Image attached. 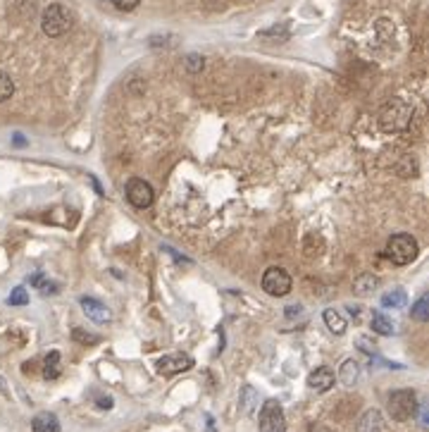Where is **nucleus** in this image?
Masks as SVG:
<instances>
[{
	"instance_id": "f257e3e1",
	"label": "nucleus",
	"mask_w": 429,
	"mask_h": 432,
	"mask_svg": "<svg viewBox=\"0 0 429 432\" xmlns=\"http://www.w3.org/2000/svg\"><path fill=\"white\" fill-rule=\"evenodd\" d=\"M72 27H74V14L60 3L48 5V8L43 10V14H41V29H43V34L50 39L65 36Z\"/></svg>"
},
{
	"instance_id": "aec40b11",
	"label": "nucleus",
	"mask_w": 429,
	"mask_h": 432,
	"mask_svg": "<svg viewBox=\"0 0 429 432\" xmlns=\"http://www.w3.org/2000/svg\"><path fill=\"white\" fill-rule=\"evenodd\" d=\"M410 315L415 320H420V323H427L429 320V299L427 296H420L415 303H412V308H410Z\"/></svg>"
},
{
	"instance_id": "6ab92c4d",
	"label": "nucleus",
	"mask_w": 429,
	"mask_h": 432,
	"mask_svg": "<svg viewBox=\"0 0 429 432\" xmlns=\"http://www.w3.org/2000/svg\"><path fill=\"white\" fill-rule=\"evenodd\" d=\"M32 284L36 289H38L43 296H53V294H58L60 292V284H55V282H50V279H45L43 272H36V275L32 277Z\"/></svg>"
},
{
	"instance_id": "9b49d317",
	"label": "nucleus",
	"mask_w": 429,
	"mask_h": 432,
	"mask_svg": "<svg viewBox=\"0 0 429 432\" xmlns=\"http://www.w3.org/2000/svg\"><path fill=\"white\" fill-rule=\"evenodd\" d=\"M355 432H384V418L377 409H370L360 415L355 425Z\"/></svg>"
},
{
	"instance_id": "9d476101",
	"label": "nucleus",
	"mask_w": 429,
	"mask_h": 432,
	"mask_svg": "<svg viewBox=\"0 0 429 432\" xmlns=\"http://www.w3.org/2000/svg\"><path fill=\"white\" fill-rule=\"evenodd\" d=\"M308 387L315 389V392H320V394L329 392V389L334 387V370L327 368V365L315 368L313 373L308 375Z\"/></svg>"
},
{
	"instance_id": "c85d7f7f",
	"label": "nucleus",
	"mask_w": 429,
	"mask_h": 432,
	"mask_svg": "<svg viewBox=\"0 0 429 432\" xmlns=\"http://www.w3.org/2000/svg\"><path fill=\"white\" fill-rule=\"evenodd\" d=\"M8 392V382H5V378L0 375V394H5Z\"/></svg>"
},
{
	"instance_id": "4be33fe9",
	"label": "nucleus",
	"mask_w": 429,
	"mask_h": 432,
	"mask_svg": "<svg viewBox=\"0 0 429 432\" xmlns=\"http://www.w3.org/2000/svg\"><path fill=\"white\" fill-rule=\"evenodd\" d=\"M12 94H14V81L5 72H0V103L12 98Z\"/></svg>"
},
{
	"instance_id": "a211bd4d",
	"label": "nucleus",
	"mask_w": 429,
	"mask_h": 432,
	"mask_svg": "<svg viewBox=\"0 0 429 432\" xmlns=\"http://www.w3.org/2000/svg\"><path fill=\"white\" fill-rule=\"evenodd\" d=\"M408 303V294L401 287L391 289V292L382 294V306L384 308H403Z\"/></svg>"
},
{
	"instance_id": "39448f33",
	"label": "nucleus",
	"mask_w": 429,
	"mask_h": 432,
	"mask_svg": "<svg viewBox=\"0 0 429 432\" xmlns=\"http://www.w3.org/2000/svg\"><path fill=\"white\" fill-rule=\"evenodd\" d=\"M260 287H263V292L270 294V296L282 299V296H286V294L291 292V287H294V279H291V275L284 270V268L272 266V268H267V270H265L263 279H260Z\"/></svg>"
},
{
	"instance_id": "20e7f679",
	"label": "nucleus",
	"mask_w": 429,
	"mask_h": 432,
	"mask_svg": "<svg viewBox=\"0 0 429 432\" xmlns=\"http://www.w3.org/2000/svg\"><path fill=\"white\" fill-rule=\"evenodd\" d=\"M389 413L393 420L398 423H406L412 415L417 413V394L412 389H396L389 394Z\"/></svg>"
},
{
	"instance_id": "4468645a",
	"label": "nucleus",
	"mask_w": 429,
	"mask_h": 432,
	"mask_svg": "<svg viewBox=\"0 0 429 432\" xmlns=\"http://www.w3.org/2000/svg\"><path fill=\"white\" fill-rule=\"evenodd\" d=\"M358 378H360V365H358V360L346 358L339 368V380L346 385V387H353V385L358 382Z\"/></svg>"
},
{
	"instance_id": "0eeeda50",
	"label": "nucleus",
	"mask_w": 429,
	"mask_h": 432,
	"mask_svg": "<svg viewBox=\"0 0 429 432\" xmlns=\"http://www.w3.org/2000/svg\"><path fill=\"white\" fill-rule=\"evenodd\" d=\"M126 201L134 208H151L153 201H155V191L148 182L134 177V180L126 182Z\"/></svg>"
},
{
	"instance_id": "2eb2a0df",
	"label": "nucleus",
	"mask_w": 429,
	"mask_h": 432,
	"mask_svg": "<svg viewBox=\"0 0 429 432\" xmlns=\"http://www.w3.org/2000/svg\"><path fill=\"white\" fill-rule=\"evenodd\" d=\"M370 327H372V332H377V334H382V337H391L393 332H396V325L391 323V318H386L384 313H372V318H370Z\"/></svg>"
},
{
	"instance_id": "bb28decb",
	"label": "nucleus",
	"mask_w": 429,
	"mask_h": 432,
	"mask_svg": "<svg viewBox=\"0 0 429 432\" xmlns=\"http://www.w3.org/2000/svg\"><path fill=\"white\" fill-rule=\"evenodd\" d=\"M112 396H98V409H103V411H110L112 409Z\"/></svg>"
},
{
	"instance_id": "f03ea898",
	"label": "nucleus",
	"mask_w": 429,
	"mask_h": 432,
	"mask_svg": "<svg viewBox=\"0 0 429 432\" xmlns=\"http://www.w3.org/2000/svg\"><path fill=\"white\" fill-rule=\"evenodd\" d=\"M412 118V108L401 98H391L386 100V105L380 113V127L389 134H398V131L408 129Z\"/></svg>"
},
{
	"instance_id": "1a4fd4ad",
	"label": "nucleus",
	"mask_w": 429,
	"mask_h": 432,
	"mask_svg": "<svg viewBox=\"0 0 429 432\" xmlns=\"http://www.w3.org/2000/svg\"><path fill=\"white\" fill-rule=\"evenodd\" d=\"M79 306H81V311L86 313V318L94 320V323H98V325H105V323H110V320H112L110 308H107L103 301L94 299V296H81L79 299Z\"/></svg>"
},
{
	"instance_id": "f3484780",
	"label": "nucleus",
	"mask_w": 429,
	"mask_h": 432,
	"mask_svg": "<svg viewBox=\"0 0 429 432\" xmlns=\"http://www.w3.org/2000/svg\"><path fill=\"white\" fill-rule=\"evenodd\" d=\"M63 373V365H60V352H50L43 360V378L45 380H58Z\"/></svg>"
},
{
	"instance_id": "a878e982",
	"label": "nucleus",
	"mask_w": 429,
	"mask_h": 432,
	"mask_svg": "<svg viewBox=\"0 0 429 432\" xmlns=\"http://www.w3.org/2000/svg\"><path fill=\"white\" fill-rule=\"evenodd\" d=\"M358 347H360L367 356H375L377 354V347H375V344L367 342V339H358Z\"/></svg>"
},
{
	"instance_id": "f8f14e48",
	"label": "nucleus",
	"mask_w": 429,
	"mask_h": 432,
	"mask_svg": "<svg viewBox=\"0 0 429 432\" xmlns=\"http://www.w3.org/2000/svg\"><path fill=\"white\" fill-rule=\"evenodd\" d=\"M32 432H60V420L50 411H41L32 420Z\"/></svg>"
},
{
	"instance_id": "b1692460",
	"label": "nucleus",
	"mask_w": 429,
	"mask_h": 432,
	"mask_svg": "<svg viewBox=\"0 0 429 432\" xmlns=\"http://www.w3.org/2000/svg\"><path fill=\"white\" fill-rule=\"evenodd\" d=\"M112 5H115L120 12H134L136 8H139L141 0H110Z\"/></svg>"
},
{
	"instance_id": "cd10ccee",
	"label": "nucleus",
	"mask_w": 429,
	"mask_h": 432,
	"mask_svg": "<svg viewBox=\"0 0 429 432\" xmlns=\"http://www.w3.org/2000/svg\"><path fill=\"white\" fill-rule=\"evenodd\" d=\"M300 311V306H289L286 308V318H294V315H298Z\"/></svg>"
},
{
	"instance_id": "412c9836",
	"label": "nucleus",
	"mask_w": 429,
	"mask_h": 432,
	"mask_svg": "<svg viewBox=\"0 0 429 432\" xmlns=\"http://www.w3.org/2000/svg\"><path fill=\"white\" fill-rule=\"evenodd\" d=\"M72 339H74V342H79V344H84V347H94V344L100 342L98 334H89L86 330H81V327L72 330Z\"/></svg>"
},
{
	"instance_id": "7ed1b4c3",
	"label": "nucleus",
	"mask_w": 429,
	"mask_h": 432,
	"mask_svg": "<svg viewBox=\"0 0 429 432\" xmlns=\"http://www.w3.org/2000/svg\"><path fill=\"white\" fill-rule=\"evenodd\" d=\"M417 256H420V244L415 241V237L406 235V232L393 235L386 244V258L393 266H410Z\"/></svg>"
},
{
	"instance_id": "393cba45",
	"label": "nucleus",
	"mask_w": 429,
	"mask_h": 432,
	"mask_svg": "<svg viewBox=\"0 0 429 432\" xmlns=\"http://www.w3.org/2000/svg\"><path fill=\"white\" fill-rule=\"evenodd\" d=\"M186 69H188V72H201V69H203V58H201V55H188V58H186Z\"/></svg>"
},
{
	"instance_id": "ddd939ff",
	"label": "nucleus",
	"mask_w": 429,
	"mask_h": 432,
	"mask_svg": "<svg viewBox=\"0 0 429 432\" xmlns=\"http://www.w3.org/2000/svg\"><path fill=\"white\" fill-rule=\"evenodd\" d=\"M380 277L372 275V272H362V275H358L353 279V292L360 294V296H367V294H372L375 289H380Z\"/></svg>"
},
{
	"instance_id": "dca6fc26",
	"label": "nucleus",
	"mask_w": 429,
	"mask_h": 432,
	"mask_svg": "<svg viewBox=\"0 0 429 432\" xmlns=\"http://www.w3.org/2000/svg\"><path fill=\"white\" fill-rule=\"evenodd\" d=\"M322 318H324V325L329 327V332H334V334H344L346 327H349L346 318L339 311H334V308H327V311L322 313Z\"/></svg>"
},
{
	"instance_id": "c756f323",
	"label": "nucleus",
	"mask_w": 429,
	"mask_h": 432,
	"mask_svg": "<svg viewBox=\"0 0 429 432\" xmlns=\"http://www.w3.org/2000/svg\"><path fill=\"white\" fill-rule=\"evenodd\" d=\"M14 139H17V146H24V136L22 134H17Z\"/></svg>"
},
{
	"instance_id": "5701e85b",
	"label": "nucleus",
	"mask_w": 429,
	"mask_h": 432,
	"mask_svg": "<svg viewBox=\"0 0 429 432\" xmlns=\"http://www.w3.org/2000/svg\"><path fill=\"white\" fill-rule=\"evenodd\" d=\"M8 303H10V306H27V303H29L27 289H24V287H14L12 294L8 296Z\"/></svg>"
},
{
	"instance_id": "423d86ee",
	"label": "nucleus",
	"mask_w": 429,
	"mask_h": 432,
	"mask_svg": "<svg viewBox=\"0 0 429 432\" xmlns=\"http://www.w3.org/2000/svg\"><path fill=\"white\" fill-rule=\"evenodd\" d=\"M260 432H286V415L279 401L267 399L260 409V418H258Z\"/></svg>"
},
{
	"instance_id": "6e6552de",
	"label": "nucleus",
	"mask_w": 429,
	"mask_h": 432,
	"mask_svg": "<svg viewBox=\"0 0 429 432\" xmlns=\"http://www.w3.org/2000/svg\"><path fill=\"white\" fill-rule=\"evenodd\" d=\"M191 368H193V358L188 354H167L157 360V373L165 375V378L186 373V370H191Z\"/></svg>"
}]
</instances>
